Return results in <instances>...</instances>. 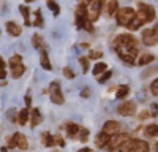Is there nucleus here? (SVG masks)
Wrapping results in <instances>:
<instances>
[{"instance_id":"c756f323","label":"nucleus","mask_w":158,"mask_h":152,"mask_svg":"<svg viewBox=\"0 0 158 152\" xmlns=\"http://www.w3.org/2000/svg\"><path fill=\"white\" fill-rule=\"evenodd\" d=\"M79 63L82 65V73L89 71V59L87 57H79Z\"/></svg>"},{"instance_id":"2f4dec72","label":"nucleus","mask_w":158,"mask_h":152,"mask_svg":"<svg viewBox=\"0 0 158 152\" xmlns=\"http://www.w3.org/2000/svg\"><path fill=\"white\" fill-rule=\"evenodd\" d=\"M63 74L67 76L68 79H73V78H74V71H73L71 68H68V67H65V68H63Z\"/></svg>"},{"instance_id":"a878e982","label":"nucleus","mask_w":158,"mask_h":152,"mask_svg":"<svg viewBox=\"0 0 158 152\" xmlns=\"http://www.w3.org/2000/svg\"><path fill=\"white\" fill-rule=\"evenodd\" d=\"M48 8L54 13V16H59L60 15V6H59V3H56V2H48Z\"/></svg>"},{"instance_id":"1a4fd4ad","label":"nucleus","mask_w":158,"mask_h":152,"mask_svg":"<svg viewBox=\"0 0 158 152\" xmlns=\"http://www.w3.org/2000/svg\"><path fill=\"white\" fill-rule=\"evenodd\" d=\"M10 147H18V149H27L29 147V141L22 133H15L11 138H10V143H8Z\"/></svg>"},{"instance_id":"20e7f679","label":"nucleus","mask_w":158,"mask_h":152,"mask_svg":"<svg viewBox=\"0 0 158 152\" xmlns=\"http://www.w3.org/2000/svg\"><path fill=\"white\" fill-rule=\"evenodd\" d=\"M150 146L147 141L142 139H130V141L120 149L122 152H149Z\"/></svg>"},{"instance_id":"f257e3e1","label":"nucleus","mask_w":158,"mask_h":152,"mask_svg":"<svg viewBox=\"0 0 158 152\" xmlns=\"http://www.w3.org/2000/svg\"><path fill=\"white\" fill-rule=\"evenodd\" d=\"M114 49L117 51L118 57H120L125 63L128 65H133L136 56H138V43L136 38L130 33H122L115 36L114 40Z\"/></svg>"},{"instance_id":"39448f33","label":"nucleus","mask_w":158,"mask_h":152,"mask_svg":"<svg viewBox=\"0 0 158 152\" xmlns=\"http://www.w3.org/2000/svg\"><path fill=\"white\" fill-rule=\"evenodd\" d=\"M103 8V2L100 0H94V2H87L85 3V11H87V19L90 22H94L100 18V13Z\"/></svg>"},{"instance_id":"a211bd4d","label":"nucleus","mask_w":158,"mask_h":152,"mask_svg":"<svg viewBox=\"0 0 158 152\" xmlns=\"http://www.w3.org/2000/svg\"><path fill=\"white\" fill-rule=\"evenodd\" d=\"M104 6H106V13H108L109 16H114L115 13L118 11V3L117 2H106V5H104Z\"/></svg>"},{"instance_id":"ea45409f","label":"nucleus","mask_w":158,"mask_h":152,"mask_svg":"<svg viewBox=\"0 0 158 152\" xmlns=\"http://www.w3.org/2000/svg\"><path fill=\"white\" fill-rule=\"evenodd\" d=\"M3 78H6V71L5 70H0V79H3Z\"/></svg>"},{"instance_id":"c9c22d12","label":"nucleus","mask_w":158,"mask_h":152,"mask_svg":"<svg viewBox=\"0 0 158 152\" xmlns=\"http://www.w3.org/2000/svg\"><path fill=\"white\" fill-rule=\"evenodd\" d=\"M54 138H56V144H59L60 147L65 146V141H63V138H62V136H54Z\"/></svg>"},{"instance_id":"58836bf2","label":"nucleus","mask_w":158,"mask_h":152,"mask_svg":"<svg viewBox=\"0 0 158 152\" xmlns=\"http://www.w3.org/2000/svg\"><path fill=\"white\" fill-rule=\"evenodd\" d=\"M0 70H5V60L0 57Z\"/></svg>"},{"instance_id":"ddd939ff","label":"nucleus","mask_w":158,"mask_h":152,"mask_svg":"<svg viewBox=\"0 0 158 152\" xmlns=\"http://www.w3.org/2000/svg\"><path fill=\"white\" fill-rule=\"evenodd\" d=\"M5 29H6V32L11 35V36H19L21 33H22V27L19 24H16V22H13V21H10V22H6V25H5Z\"/></svg>"},{"instance_id":"e433bc0d","label":"nucleus","mask_w":158,"mask_h":152,"mask_svg":"<svg viewBox=\"0 0 158 152\" xmlns=\"http://www.w3.org/2000/svg\"><path fill=\"white\" fill-rule=\"evenodd\" d=\"M139 117H141V119H146V117H150V112H149V111H142Z\"/></svg>"},{"instance_id":"79ce46f5","label":"nucleus","mask_w":158,"mask_h":152,"mask_svg":"<svg viewBox=\"0 0 158 152\" xmlns=\"http://www.w3.org/2000/svg\"><path fill=\"white\" fill-rule=\"evenodd\" d=\"M77 152H94L92 149H89V147H84V149H79Z\"/></svg>"},{"instance_id":"f704fd0d","label":"nucleus","mask_w":158,"mask_h":152,"mask_svg":"<svg viewBox=\"0 0 158 152\" xmlns=\"http://www.w3.org/2000/svg\"><path fill=\"white\" fill-rule=\"evenodd\" d=\"M89 57L90 59H100V57H103V53H100V51H92L89 54Z\"/></svg>"},{"instance_id":"7c9ffc66","label":"nucleus","mask_w":158,"mask_h":152,"mask_svg":"<svg viewBox=\"0 0 158 152\" xmlns=\"http://www.w3.org/2000/svg\"><path fill=\"white\" fill-rule=\"evenodd\" d=\"M111 76H112V71H106V73H103V76H101V78H98V82H106L109 78H111Z\"/></svg>"},{"instance_id":"cd10ccee","label":"nucleus","mask_w":158,"mask_h":152,"mask_svg":"<svg viewBox=\"0 0 158 152\" xmlns=\"http://www.w3.org/2000/svg\"><path fill=\"white\" fill-rule=\"evenodd\" d=\"M32 44H33L35 48H40V49H43V40H41V36H40L38 33H35V35H33Z\"/></svg>"},{"instance_id":"4c0bfd02","label":"nucleus","mask_w":158,"mask_h":152,"mask_svg":"<svg viewBox=\"0 0 158 152\" xmlns=\"http://www.w3.org/2000/svg\"><path fill=\"white\" fill-rule=\"evenodd\" d=\"M30 103H32V98H30L29 95H25V105H27V106H30Z\"/></svg>"},{"instance_id":"5701e85b","label":"nucleus","mask_w":158,"mask_h":152,"mask_svg":"<svg viewBox=\"0 0 158 152\" xmlns=\"http://www.w3.org/2000/svg\"><path fill=\"white\" fill-rule=\"evenodd\" d=\"M106 63H103V62H98L97 65L94 67V74L95 76H98V74H101V73H106Z\"/></svg>"},{"instance_id":"4468645a","label":"nucleus","mask_w":158,"mask_h":152,"mask_svg":"<svg viewBox=\"0 0 158 152\" xmlns=\"http://www.w3.org/2000/svg\"><path fill=\"white\" fill-rule=\"evenodd\" d=\"M109 139H111V138H109L108 135H104V133L101 132V133H98L97 138H95V144H97V147H101V149H103V147H108Z\"/></svg>"},{"instance_id":"423d86ee","label":"nucleus","mask_w":158,"mask_h":152,"mask_svg":"<svg viewBox=\"0 0 158 152\" xmlns=\"http://www.w3.org/2000/svg\"><path fill=\"white\" fill-rule=\"evenodd\" d=\"M128 141H130V135H128V133H118V135H115V136H112V138L109 139L108 149H111V150L122 149Z\"/></svg>"},{"instance_id":"c85d7f7f","label":"nucleus","mask_w":158,"mask_h":152,"mask_svg":"<svg viewBox=\"0 0 158 152\" xmlns=\"http://www.w3.org/2000/svg\"><path fill=\"white\" fill-rule=\"evenodd\" d=\"M22 63V57L21 56H13L11 59H10V67L13 68V67H16V65H21Z\"/></svg>"},{"instance_id":"2eb2a0df","label":"nucleus","mask_w":158,"mask_h":152,"mask_svg":"<svg viewBox=\"0 0 158 152\" xmlns=\"http://www.w3.org/2000/svg\"><path fill=\"white\" fill-rule=\"evenodd\" d=\"M32 120H30V127H32V129H35V127L36 125H40V124H41L43 122V116H41V114H40V109H33L32 111Z\"/></svg>"},{"instance_id":"dca6fc26","label":"nucleus","mask_w":158,"mask_h":152,"mask_svg":"<svg viewBox=\"0 0 158 152\" xmlns=\"http://www.w3.org/2000/svg\"><path fill=\"white\" fill-rule=\"evenodd\" d=\"M40 63H41V67L44 70H52V65H51V62H49V57H48V53L46 51L41 49V53H40Z\"/></svg>"},{"instance_id":"9b49d317","label":"nucleus","mask_w":158,"mask_h":152,"mask_svg":"<svg viewBox=\"0 0 158 152\" xmlns=\"http://www.w3.org/2000/svg\"><path fill=\"white\" fill-rule=\"evenodd\" d=\"M117 111L120 116H133L136 112V103L135 101H125V103H122L117 108Z\"/></svg>"},{"instance_id":"37998d69","label":"nucleus","mask_w":158,"mask_h":152,"mask_svg":"<svg viewBox=\"0 0 158 152\" xmlns=\"http://www.w3.org/2000/svg\"><path fill=\"white\" fill-rule=\"evenodd\" d=\"M156 152H158V143H156Z\"/></svg>"},{"instance_id":"a19ab883","label":"nucleus","mask_w":158,"mask_h":152,"mask_svg":"<svg viewBox=\"0 0 158 152\" xmlns=\"http://www.w3.org/2000/svg\"><path fill=\"white\" fill-rule=\"evenodd\" d=\"M90 95V92H89V87H85L84 89V92H82V97H89Z\"/></svg>"},{"instance_id":"6e6552de","label":"nucleus","mask_w":158,"mask_h":152,"mask_svg":"<svg viewBox=\"0 0 158 152\" xmlns=\"http://www.w3.org/2000/svg\"><path fill=\"white\" fill-rule=\"evenodd\" d=\"M142 41L147 46H153L158 43V24L152 29H146L142 32Z\"/></svg>"},{"instance_id":"bb28decb","label":"nucleus","mask_w":158,"mask_h":152,"mask_svg":"<svg viewBox=\"0 0 158 152\" xmlns=\"http://www.w3.org/2000/svg\"><path fill=\"white\" fill-rule=\"evenodd\" d=\"M130 92V87L128 86H120L118 87V91H117V98H125Z\"/></svg>"},{"instance_id":"4be33fe9","label":"nucleus","mask_w":158,"mask_h":152,"mask_svg":"<svg viewBox=\"0 0 158 152\" xmlns=\"http://www.w3.org/2000/svg\"><path fill=\"white\" fill-rule=\"evenodd\" d=\"M153 59H155V56H153V54H142V56L139 57L138 63H139V65H147V63L153 62Z\"/></svg>"},{"instance_id":"f3484780","label":"nucleus","mask_w":158,"mask_h":152,"mask_svg":"<svg viewBox=\"0 0 158 152\" xmlns=\"http://www.w3.org/2000/svg\"><path fill=\"white\" fill-rule=\"evenodd\" d=\"M41 143L48 147H52V146H56V138L49 132H44V133H41Z\"/></svg>"},{"instance_id":"72a5a7b5","label":"nucleus","mask_w":158,"mask_h":152,"mask_svg":"<svg viewBox=\"0 0 158 152\" xmlns=\"http://www.w3.org/2000/svg\"><path fill=\"white\" fill-rule=\"evenodd\" d=\"M150 91H152V94H155V95H158V78L152 82V86H150Z\"/></svg>"},{"instance_id":"393cba45","label":"nucleus","mask_w":158,"mask_h":152,"mask_svg":"<svg viewBox=\"0 0 158 152\" xmlns=\"http://www.w3.org/2000/svg\"><path fill=\"white\" fill-rule=\"evenodd\" d=\"M33 25H35V27H43V18H41V11H40V10H36L35 11V21L32 22Z\"/></svg>"},{"instance_id":"b1692460","label":"nucleus","mask_w":158,"mask_h":152,"mask_svg":"<svg viewBox=\"0 0 158 152\" xmlns=\"http://www.w3.org/2000/svg\"><path fill=\"white\" fill-rule=\"evenodd\" d=\"M19 10H21L22 16H24V22H25V25H30L32 22H30V18H29V8L25 6V5H19Z\"/></svg>"},{"instance_id":"9d476101","label":"nucleus","mask_w":158,"mask_h":152,"mask_svg":"<svg viewBox=\"0 0 158 152\" xmlns=\"http://www.w3.org/2000/svg\"><path fill=\"white\" fill-rule=\"evenodd\" d=\"M118 132H120V124H118L117 120H108L103 125V133L108 135L109 138L118 135Z\"/></svg>"},{"instance_id":"412c9836","label":"nucleus","mask_w":158,"mask_h":152,"mask_svg":"<svg viewBox=\"0 0 158 152\" xmlns=\"http://www.w3.org/2000/svg\"><path fill=\"white\" fill-rule=\"evenodd\" d=\"M144 132H146L147 136H158V125L156 124H150V125L146 127Z\"/></svg>"},{"instance_id":"aec40b11","label":"nucleus","mask_w":158,"mask_h":152,"mask_svg":"<svg viewBox=\"0 0 158 152\" xmlns=\"http://www.w3.org/2000/svg\"><path fill=\"white\" fill-rule=\"evenodd\" d=\"M24 71H25V67L22 65V63H21V65H16V67H13L11 68V74H13V78H21V76L24 74Z\"/></svg>"},{"instance_id":"f03ea898","label":"nucleus","mask_w":158,"mask_h":152,"mask_svg":"<svg viewBox=\"0 0 158 152\" xmlns=\"http://www.w3.org/2000/svg\"><path fill=\"white\" fill-rule=\"evenodd\" d=\"M155 19V8L152 5H147V3H138V11H136V16L128 25L130 30H138L142 24H147L150 21Z\"/></svg>"},{"instance_id":"7ed1b4c3","label":"nucleus","mask_w":158,"mask_h":152,"mask_svg":"<svg viewBox=\"0 0 158 152\" xmlns=\"http://www.w3.org/2000/svg\"><path fill=\"white\" fill-rule=\"evenodd\" d=\"M136 16V11L131 8V6H123V8H118V11L115 13V18H117V24L118 25H123V27H128V25L133 22Z\"/></svg>"},{"instance_id":"0eeeda50","label":"nucleus","mask_w":158,"mask_h":152,"mask_svg":"<svg viewBox=\"0 0 158 152\" xmlns=\"http://www.w3.org/2000/svg\"><path fill=\"white\" fill-rule=\"evenodd\" d=\"M49 95H51V100H52V103H56V105H63V94L60 91V84L57 81H52L51 86H49Z\"/></svg>"},{"instance_id":"f8f14e48","label":"nucleus","mask_w":158,"mask_h":152,"mask_svg":"<svg viewBox=\"0 0 158 152\" xmlns=\"http://www.w3.org/2000/svg\"><path fill=\"white\" fill-rule=\"evenodd\" d=\"M67 133H68V136L70 138H79V133H81V130H82V127L81 125H77V124H74V122H68L67 124Z\"/></svg>"},{"instance_id":"6ab92c4d","label":"nucleus","mask_w":158,"mask_h":152,"mask_svg":"<svg viewBox=\"0 0 158 152\" xmlns=\"http://www.w3.org/2000/svg\"><path fill=\"white\" fill-rule=\"evenodd\" d=\"M27 120H29V109H27V108H24V109L19 111L18 122H19L21 125H25V124H27Z\"/></svg>"},{"instance_id":"473e14b6","label":"nucleus","mask_w":158,"mask_h":152,"mask_svg":"<svg viewBox=\"0 0 158 152\" xmlns=\"http://www.w3.org/2000/svg\"><path fill=\"white\" fill-rule=\"evenodd\" d=\"M87 136H89V130L87 129H82L81 133H79V139H81L82 143H85L87 141Z\"/></svg>"}]
</instances>
